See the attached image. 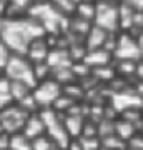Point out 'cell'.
<instances>
[{"label": "cell", "instance_id": "obj_22", "mask_svg": "<svg viewBox=\"0 0 143 150\" xmlns=\"http://www.w3.org/2000/svg\"><path fill=\"white\" fill-rule=\"evenodd\" d=\"M32 149L33 150H63L60 149L48 135H42V137L32 140Z\"/></svg>", "mask_w": 143, "mask_h": 150}, {"label": "cell", "instance_id": "obj_7", "mask_svg": "<svg viewBox=\"0 0 143 150\" xmlns=\"http://www.w3.org/2000/svg\"><path fill=\"white\" fill-rule=\"evenodd\" d=\"M28 113L23 112L17 103H12L7 108H4L0 112V123H2V129L7 135H15L20 134L23 129V123H25Z\"/></svg>", "mask_w": 143, "mask_h": 150}, {"label": "cell", "instance_id": "obj_20", "mask_svg": "<svg viewBox=\"0 0 143 150\" xmlns=\"http://www.w3.org/2000/svg\"><path fill=\"white\" fill-rule=\"evenodd\" d=\"M101 142V149H108V150H127V142L122 140L120 137H117L115 134L108 135L100 139Z\"/></svg>", "mask_w": 143, "mask_h": 150}, {"label": "cell", "instance_id": "obj_2", "mask_svg": "<svg viewBox=\"0 0 143 150\" xmlns=\"http://www.w3.org/2000/svg\"><path fill=\"white\" fill-rule=\"evenodd\" d=\"M4 75L8 82H20L33 90L37 85L33 77V65L27 60L25 55H10L4 67Z\"/></svg>", "mask_w": 143, "mask_h": 150}, {"label": "cell", "instance_id": "obj_30", "mask_svg": "<svg viewBox=\"0 0 143 150\" xmlns=\"http://www.w3.org/2000/svg\"><path fill=\"white\" fill-rule=\"evenodd\" d=\"M2 134H5V132H4V129H2V123H0V135Z\"/></svg>", "mask_w": 143, "mask_h": 150}, {"label": "cell", "instance_id": "obj_24", "mask_svg": "<svg viewBox=\"0 0 143 150\" xmlns=\"http://www.w3.org/2000/svg\"><path fill=\"white\" fill-rule=\"evenodd\" d=\"M82 150H100L101 142L98 137H78Z\"/></svg>", "mask_w": 143, "mask_h": 150}, {"label": "cell", "instance_id": "obj_14", "mask_svg": "<svg viewBox=\"0 0 143 150\" xmlns=\"http://www.w3.org/2000/svg\"><path fill=\"white\" fill-rule=\"evenodd\" d=\"M85 118L83 115H63V127L70 139H78L82 135Z\"/></svg>", "mask_w": 143, "mask_h": 150}, {"label": "cell", "instance_id": "obj_19", "mask_svg": "<svg viewBox=\"0 0 143 150\" xmlns=\"http://www.w3.org/2000/svg\"><path fill=\"white\" fill-rule=\"evenodd\" d=\"M12 103H13V100L10 97V82L5 77H2L0 79V112Z\"/></svg>", "mask_w": 143, "mask_h": 150}, {"label": "cell", "instance_id": "obj_29", "mask_svg": "<svg viewBox=\"0 0 143 150\" xmlns=\"http://www.w3.org/2000/svg\"><path fill=\"white\" fill-rule=\"evenodd\" d=\"M4 22H5V18L0 17V33H2V28H4Z\"/></svg>", "mask_w": 143, "mask_h": 150}, {"label": "cell", "instance_id": "obj_5", "mask_svg": "<svg viewBox=\"0 0 143 150\" xmlns=\"http://www.w3.org/2000/svg\"><path fill=\"white\" fill-rule=\"evenodd\" d=\"M110 108L117 115H122L123 112H128V110H142L143 108V100L140 98V95L137 93L135 87H128L122 92H117V93H111L110 102H108Z\"/></svg>", "mask_w": 143, "mask_h": 150}, {"label": "cell", "instance_id": "obj_13", "mask_svg": "<svg viewBox=\"0 0 143 150\" xmlns=\"http://www.w3.org/2000/svg\"><path fill=\"white\" fill-rule=\"evenodd\" d=\"M106 37H108V33H106L105 30H101V28L92 25V28L88 30V33H87L85 38H83L87 52H88V50H97V48H103Z\"/></svg>", "mask_w": 143, "mask_h": 150}, {"label": "cell", "instance_id": "obj_25", "mask_svg": "<svg viewBox=\"0 0 143 150\" xmlns=\"http://www.w3.org/2000/svg\"><path fill=\"white\" fill-rule=\"evenodd\" d=\"M10 52H8V48L2 43V40H0V70H4V67H5L7 60H8V57H10Z\"/></svg>", "mask_w": 143, "mask_h": 150}, {"label": "cell", "instance_id": "obj_3", "mask_svg": "<svg viewBox=\"0 0 143 150\" xmlns=\"http://www.w3.org/2000/svg\"><path fill=\"white\" fill-rule=\"evenodd\" d=\"M38 113H40V117L43 120V125H45V135H48L60 149L65 150L72 139L65 132L63 115L58 112H55L53 108H42Z\"/></svg>", "mask_w": 143, "mask_h": 150}, {"label": "cell", "instance_id": "obj_15", "mask_svg": "<svg viewBox=\"0 0 143 150\" xmlns=\"http://www.w3.org/2000/svg\"><path fill=\"white\" fill-rule=\"evenodd\" d=\"M135 134H137V125L135 123L128 122V120H125L122 117L115 118V135L117 137H120L122 140L128 142Z\"/></svg>", "mask_w": 143, "mask_h": 150}, {"label": "cell", "instance_id": "obj_8", "mask_svg": "<svg viewBox=\"0 0 143 150\" xmlns=\"http://www.w3.org/2000/svg\"><path fill=\"white\" fill-rule=\"evenodd\" d=\"M113 60H128V62H140L142 60V52L138 47L137 38L128 35L127 32L118 33L117 47L113 52Z\"/></svg>", "mask_w": 143, "mask_h": 150}, {"label": "cell", "instance_id": "obj_10", "mask_svg": "<svg viewBox=\"0 0 143 150\" xmlns=\"http://www.w3.org/2000/svg\"><path fill=\"white\" fill-rule=\"evenodd\" d=\"M48 54H50V47H48L47 42H45V37H42V38L33 40V42L28 45V48H27V52H25V57H27V60L33 65V64L47 62Z\"/></svg>", "mask_w": 143, "mask_h": 150}, {"label": "cell", "instance_id": "obj_16", "mask_svg": "<svg viewBox=\"0 0 143 150\" xmlns=\"http://www.w3.org/2000/svg\"><path fill=\"white\" fill-rule=\"evenodd\" d=\"M137 67H138V62H128V60H115L113 62V69H115V74L117 77L127 80V79H132L135 77L137 79Z\"/></svg>", "mask_w": 143, "mask_h": 150}, {"label": "cell", "instance_id": "obj_17", "mask_svg": "<svg viewBox=\"0 0 143 150\" xmlns=\"http://www.w3.org/2000/svg\"><path fill=\"white\" fill-rule=\"evenodd\" d=\"M95 13H97V5L95 2H77V8H75V15L85 22L93 23L95 20Z\"/></svg>", "mask_w": 143, "mask_h": 150}, {"label": "cell", "instance_id": "obj_31", "mask_svg": "<svg viewBox=\"0 0 143 150\" xmlns=\"http://www.w3.org/2000/svg\"><path fill=\"white\" fill-rule=\"evenodd\" d=\"M142 117H143V108H142Z\"/></svg>", "mask_w": 143, "mask_h": 150}, {"label": "cell", "instance_id": "obj_9", "mask_svg": "<svg viewBox=\"0 0 143 150\" xmlns=\"http://www.w3.org/2000/svg\"><path fill=\"white\" fill-rule=\"evenodd\" d=\"M82 62L90 70H95V69L110 67V65H113L115 60H113V55L110 52H106L105 48H97V50H88Z\"/></svg>", "mask_w": 143, "mask_h": 150}, {"label": "cell", "instance_id": "obj_12", "mask_svg": "<svg viewBox=\"0 0 143 150\" xmlns=\"http://www.w3.org/2000/svg\"><path fill=\"white\" fill-rule=\"evenodd\" d=\"M47 64L52 70L57 69H67V67H72V59H70L68 48H53L50 50L47 59Z\"/></svg>", "mask_w": 143, "mask_h": 150}, {"label": "cell", "instance_id": "obj_32", "mask_svg": "<svg viewBox=\"0 0 143 150\" xmlns=\"http://www.w3.org/2000/svg\"><path fill=\"white\" fill-rule=\"evenodd\" d=\"M100 150H108V149H100Z\"/></svg>", "mask_w": 143, "mask_h": 150}, {"label": "cell", "instance_id": "obj_1", "mask_svg": "<svg viewBox=\"0 0 143 150\" xmlns=\"http://www.w3.org/2000/svg\"><path fill=\"white\" fill-rule=\"evenodd\" d=\"M42 37H45L43 27L28 15L18 18H5L0 33V40L12 55H25L28 45Z\"/></svg>", "mask_w": 143, "mask_h": 150}, {"label": "cell", "instance_id": "obj_21", "mask_svg": "<svg viewBox=\"0 0 143 150\" xmlns=\"http://www.w3.org/2000/svg\"><path fill=\"white\" fill-rule=\"evenodd\" d=\"M8 150H33V149H32V142L27 137H23L22 134H15V135H10Z\"/></svg>", "mask_w": 143, "mask_h": 150}, {"label": "cell", "instance_id": "obj_27", "mask_svg": "<svg viewBox=\"0 0 143 150\" xmlns=\"http://www.w3.org/2000/svg\"><path fill=\"white\" fill-rule=\"evenodd\" d=\"M137 80L138 82H143V60L138 62V67H137Z\"/></svg>", "mask_w": 143, "mask_h": 150}, {"label": "cell", "instance_id": "obj_23", "mask_svg": "<svg viewBox=\"0 0 143 150\" xmlns=\"http://www.w3.org/2000/svg\"><path fill=\"white\" fill-rule=\"evenodd\" d=\"M33 77H35V82H37V83L45 82V80H48V79H52V69L48 67L47 62L33 64Z\"/></svg>", "mask_w": 143, "mask_h": 150}, {"label": "cell", "instance_id": "obj_18", "mask_svg": "<svg viewBox=\"0 0 143 150\" xmlns=\"http://www.w3.org/2000/svg\"><path fill=\"white\" fill-rule=\"evenodd\" d=\"M32 93V88L25 83H20V82H10V97L13 103H18L22 102L27 95Z\"/></svg>", "mask_w": 143, "mask_h": 150}, {"label": "cell", "instance_id": "obj_28", "mask_svg": "<svg viewBox=\"0 0 143 150\" xmlns=\"http://www.w3.org/2000/svg\"><path fill=\"white\" fill-rule=\"evenodd\" d=\"M5 10H7V2L0 0V17H4V18H5Z\"/></svg>", "mask_w": 143, "mask_h": 150}, {"label": "cell", "instance_id": "obj_4", "mask_svg": "<svg viewBox=\"0 0 143 150\" xmlns=\"http://www.w3.org/2000/svg\"><path fill=\"white\" fill-rule=\"evenodd\" d=\"M97 5V13L93 25L106 33H118V4L115 2H95Z\"/></svg>", "mask_w": 143, "mask_h": 150}, {"label": "cell", "instance_id": "obj_33", "mask_svg": "<svg viewBox=\"0 0 143 150\" xmlns=\"http://www.w3.org/2000/svg\"><path fill=\"white\" fill-rule=\"evenodd\" d=\"M127 150H132V149H127Z\"/></svg>", "mask_w": 143, "mask_h": 150}, {"label": "cell", "instance_id": "obj_6", "mask_svg": "<svg viewBox=\"0 0 143 150\" xmlns=\"http://www.w3.org/2000/svg\"><path fill=\"white\" fill-rule=\"evenodd\" d=\"M63 93V88L60 83L53 80V79H48L45 82H40L37 85L33 87L32 95L37 102L38 108H52L53 103L57 102V98Z\"/></svg>", "mask_w": 143, "mask_h": 150}, {"label": "cell", "instance_id": "obj_11", "mask_svg": "<svg viewBox=\"0 0 143 150\" xmlns=\"http://www.w3.org/2000/svg\"><path fill=\"white\" fill-rule=\"evenodd\" d=\"M20 134L23 137H27L30 142L38 139V137H42V135H45V125H43V120L40 117V113H32V115L27 117Z\"/></svg>", "mask_w": 143, "mask_h": 150}, {"label": "cell", "instance_id": "obj_26", "mask_svg": "<svg viewBox=\"0 0 143 150\" xmlns=\"http://www.w3.org/2000/svg\"><path fill=\"white\" fill-rule=\"evenodd\" d=\"M8 140H10V135L7 134L0 135V150H8Z\"/></svg>", "mask_w": 143, "mask_h": 150}]
</instances>
